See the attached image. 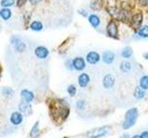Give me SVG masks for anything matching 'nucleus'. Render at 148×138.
I'll return each mask as SVG.
<instances>
[{"instance_id": "f257e3e1", "label": "nucleus", "mask_w": 148, "mask_h": 138, "mask_svg": "<svg viewBox=\"0 0 148 138\" xmlns=\"http://www.w3.org/2000/svg\"><path fill=\"white\" fill-rule=\"evenodd\" d=\"M138 118V110L136 108L130 109L125 114V120L122 123V127L125 130L132 127L136 122V120Z\"/></svg>"}, {"instance_id": "f03ea898", "label": "nucleus", "mask_w": 148, "mask_h": 138, "mask_svg": "<svg viewBox=\"0 0 148 138\" xmlns=\"http://www.w3.org/2000/svg\"><path fill=\"white\" fill-rule=\"evenodd\" d=\"M109 131V127L108 126H103V127H99L92 130L90 132H88L86 133L87 137L89 138H101L105 136L106 133Z\"/></svg>"}, {"instance_id": "7ed1b4c3", "label": "nucleus", "mask_w": 148, "mask_h": 138, "mask_svg": "<svg viewBox=\"0 0 148 138\" xmlns=\"http://www.w3.org/2000/svg\"><path fill=\"white\" fill-rule=\"evenodd\" d=\"M115 77L113 75H111V74H108V75H106L103 78V87L106 89H112L115 85Z\"/></svg>"}, {"instance_id": "20e7f679", "label": "nucleus", "mask_w": 148, "mask_h": 138, "mask_svg": "<svg viewBox=\"0 0 148 138\" xmlns=\"http://www.w3.org/2000/svg\"><path fill=\"white\" fill-rule=\"evenodd\" d=\"M72 66L73 68L77 71H82L85 68L86 64L85 61L82 57H76L72 60Z\"/></svg>"}, {"instance_id": "39448f33", "label": "nucleus", "mask_w": 148, "mask_h": 138, "mask_svg": "<svg viewBox=\"0 0 148 138\" xmlns=\"http://www.w3.org/2000/svg\"><path fill=\"white\" fill-rule=\"evenodd\" d=\"M106 31L109 37L112 38H117L118 37V26L115 21H110L106 27Z\"/></svg>"}, {"instance_id": "423d86ee", "label": "nucleus", "mask_w": 148, "mask_h": 138, "mask_svg": "<svg viewBox=\"0 0 148 138\" xmlns=\"http://www.w3.org/2000/svg\"><path fill=\"white\" fill-rule=\"evenodd\" d=\"M34 53H35L37 58H39V59H45V58H47V56H48L49 51H48L47 48L45 47V46H38V47L35 49Z\"/></svg>"}, {"instance_id": "0eeeda50", "label": "nucleus", "mask_w": 148, "mask_h": 138, "mask_svg": "<svg viewBox=\"0 0 148 138\" xmlns=\"http://www.w3.org/2000/svg\"><path fill=\"white\" fill-rule=\"evenodd\" d=\"M9 121H10L11 124H13V125H15V126L20 125L23 121V116L21 112H12V114L10 115Z\"/></svg>"}, {"instance_id": "6e6552de", "label": "nucleus", "mask_w": 148, "mask_h": 138, "mask_svg": "<svg viewBox=\"0 0 148 138\" xmlns=\"http://www.w3.org/2000/svg\"><path fill=\"white\" fill-rule=\"evenodd\" d=\"M90 82V76L88 74L86 73H82L81 74L80 76H79L78 77V84L79 86H80L81 87H86L88 86V84H89Z\"/></svg>"}, {"instance_id": "1a4fd4ad", "label": "nucleus", "mask_w": 148, "mask_h": 138, "mask_svg": "<svg viewBox=\"0 0 148 138\" xmlns=\"http://www.w3.org/2000/svg\"><path fill=\"white\" fill-rule=\"evenodd\" d=\"M100 60V55L96 52H90L86 55V61L90 64H95Z\"/></svg>"}, {"instance_id": "9d476101", "label": "nucleus", "mask_w": 148, "mask_h": 138, "mask_svg": "<svg viewBox=\"0 0 148 138\" xmlns=\"http://www.w3.org/2000/svg\"><path fill=\"white\" fill-rule=\"evenodd\" d=\"M102 59H103V62L105 64H112L115 60V53L113 52H111V51H106V52L103 53Z\"/></svg>"}, {"instance_id": "9b49d317", "label": "nucleus", "mask_w": 148, "mask_h": 138, "mask_svg": "<svg viewBox=\"0 0 148 138\" xmlns=\"http://www.w3.org/2000/svg\"><path fill=\"white\" fill-rule=\"evenodd\" d=\"M21 99L23 100L26 101V102L31 103L34 99V94L32 93V91L28 90V89H22L21 92Z\"/></svg>"}, {"instance_id": "f8f14e48", "label": "nucleus", "mask_w": 148, "mask_h": 138, "mask_svg": "<svg viewBox=\"0 0 148 138\" xmlns=\"http://www.w3.org/2000/svg\"><path fill=\"white\" fill-rule=\"evenodd\" d=\"M143 22V14L141 12H138L135 15H133L132 18V24L134 28H139L141 26Z\"/></svg>"}, {"instance_id": "ddd939ff", "label": "nucleus", "mask_w": 148, "mask_h": 138, "mask_svg": "<svg viewBox=\"0 0 148 138\" xmlns=\"http://www.w3.org/2000/svg\"><path fill=\"white\" fill-rule=\"evenodd\" d=\"M18 110L21 113H25V114H30L32 112V107L29 102H26V101H21V102L18 104Z\"/></svg>"}, {"instance_id": "4468645a", "label": "nucleus", "mask_w": 148, "mask_h": 138, "mask_svg": "<svg viewBox=\"0 0 148 138\" xmlns=\"http://www.w3.org/2000/svg\"><path fill=\"white\" fill-rule=\"evenodd\" d=\"M1 94L5 98H11L14 96V90L9 87H3L1 89Z\"/></svg>"}, {"instance_id": "2eb2a0df", "label": "nucleus", "mask_w": 148, "mask_h": 138, "mask_svg": "<svg viewBox=\"0 0 148 138\" xmlns=\"http://www.w3.org/2000/svg\"><path fill=\"white\" fill-rule=\"evenodd\" d=\"M89 22L91 23V25L94 28H97L100 25V18L98 16L95 15V14H92V15L89 16Z\"/></svg>"}, {"instance_id": "dca6fc26", "label": "nucleus", "mask_w": 148, "mask_h": 138, "mask_svg": "<svg viewBox=\"0 0 148 138\" xmlns=\"http://www.w3.org/2000/svg\"><path fill=\"white\" fill-rule=\"evenodd\" d=\"M40 130H39V122H36L34 126H32V130H31V133H30V135L32 138H37L39 135H40Z\"/></svg>"}, {"instance_id": "f3484780", "label": "nucleus", "mask_w": 148, "mask_h": 138, "mask_svg": "<svg viewBox=\"0 0 148 138\" xmlns=\"http://www.w3.org/2000/svg\"><path fill=\"white\" fill-rule=\"evenodd\" d=\"M137 35L140 38H143V39L148 38V26L141 27L137 31Z\"/></svg>"}, {"instance_id": "a211bd4d", "label": "nucleus", "mask_w": 148, "mask_h": 138, "mask_svg": "<svg viewBox=\"0 0 148 138\" xmlns=\"http://www.w3.org/2000/svg\"><path fill=\"white\" fill-rule=\"evenodd\" d=\"M0 17H1L4 20H8L11 18V11L8 8H2L0 10Z\"/></svg>"}, {"instance_id": "6ab92c4d", "label": "nucleus", "mask_w": 148, "mask_h": 138, "mask_svg": "<svg viewBox=\"0 0 148 138\" xmlns=\"http://www.w3.org/2000/svg\"><path fill=\"white\" fill-rule=\"evenodd\" d=\"M119 68H120V70H121V72L128 73L131 71V69H132V64L128 61H124L121 63V64H120Z\"/></svg>"}, {"instance_id": "aec40b11", "label": "nucleus", "mask_w": 148, "mask_h": 138, "mask_svg": "<svg viewBox=\"0 0 148 138\" xmlns=\"http://www.w3.org/2000/svg\"><path fill=\"white\" fill-rule=\"evenodd\" d=\"M132 55V50L131 47H129V46H127V47H125L122 52H121V56L123 58H131Z\"/></svg>"}, {"instance_id": "412c9836", "label": "nucleus", "mask_w": 148, "mask_h": 138, "mask_svg": "<svg viewBox=\"0 0 148 138\" xmlns=\"http://www.w3.org/2000/svg\"><path fill=\"white\" fill-rule=\"evenodd\" d=\"M140 87L143 90L148 89V76H143L140 79Z\"/></svg>"}, {"instance_id": "4be33fe9", "label": "nucleus", "mask_w": 148, "mask_h": 138, "mask_svg": "<svg viewBox=\"0 0 148 138\" xmlns=\"http://www.w3.org/2000/svg\"><path fill=\"white\" fill-rule=\"evenodd\" d=\"M145 96V90H143V89H141L140 87H136L135 92H134V97H135V98L138 99H143Z\"/></svg>"}, {"instance_id": "5701e85b", "label": "nucleus", "mask_w": 148, "mask_h": 138, "mask_svg": "<svg viewBox=\"0 0 148 138\" xmlns=\"http://www.w3.org/2000/svg\"><path fill=\"white\" fill-rule=\"evenodd\" d=\"M31 29L34 31H40L43 30V24L40 21H34L31 24Z\"/></svg>"}, {"instance_id": "b1692460", "label": "nucleus", "mask_w": 148, "mask_h": 138, "mask_svg": "<svg viewBox=\"0 0 148 138\" xmlns=\"http://www.w3.org/2000/svg\"><path fill=\"white\" fill-rule=\"evenodd\" d=\"M14 3H15V0H1V2H0L1 7H3L4 8L13 6Z\"/></svg>"}, {"instance_id": "393cba45", "label": "nucleus", "mask_w": 148, "mask_h": 138, "mask_svg": "<svg viewBox=\"0 0 148 138\" xmlns=\"http://www.w3.org/2000/svg\"><path fill=\"white\" fill-rule=\"evenodd\" d=\"M14 47H15V49L18 51V52H23L25 49H26V45H25V43H22V41H21L20 43H18L17 44H15L14 45Z\"/></svg>"}, {"instance_id": "a878e982", "label": "nucleus", "mask_w": 148, "mask_h": 138, "mask_svg": "<svg viewBox=\"0 0 148 138\" xmlns=\"http://www.w3.org/2000/svg\"><path fill=\"white\" fill-rule=\"evenodd\" d=\"M67 91H68V93H69V96L74 97V96L76 95L77 89H76V87L74 86V85H71V86H69V87H68Z\"/></svg>"}, {"instance_id": "bb28decb", "label": "nucleus", "mask_w": 148, "mask_h": 138, "mask_svg": "<svg viewBox=\"0 0 148 138\" xmlns=\"http://www.w3.org/2000/svg\"><path fill=\"white\" fill-rule=\"evenodd\" d=\"M85 106H86V103H85V100L83 99H79L77 100L76 102V108L80 110H83L85 109Z\"/></svg>"}, {"instance_id": "cd10ccee", "label": "nucleus", "mask_w": 148, "mask_h": 138, "mask_svg": "<svg viewBox=\"0 0 148 138\" xmlns=\"http://www.w3.org/2000/svg\"><path fill=\"white\" fill-rule=\"evenodd\" d=\"M91 8L94 9V10H99L101 8V4L98 3L97 1H92L91 3Z\"/></svg>"}, {"instance_id": "c85d7f7f", "label": "nucleus", "mask_w": 148, "mask_h": 138, "mask_svg": "<svg viewBox=\"0 0 148 138\" xmlns=\"http://www.w3.org/2000/svg\"><path fill=\"white\" fill-rule=\"evenodd\" d=\"M66 67L68 69H69V70H72L73 69V66H72V60H68V61L66 62Z\"/></svg>"}, {"instance_id": "c756f323", "label": "nucleus", "mask_w": 148, "mask_h": 138, "mask_svg": "<svg viewBox=\"0 0 148 138\" xmlns=\"http://www.w3.org/2000/svg\"><path fill=\"white\" fill-rule=\"evenodd\" d=\"M140 138H148V132L147 131L143 132L140 135Z\"/></svg>"}, {"instance_id": "7c9ffc66", "label": "nucleus", "mask_w": 148, "mask_h": 138, "mask_svg": "<svg viewBox=\"0 0 148 138\" xmlns=\"http://www.w3.org/2000/svg\"><path fill=\"white\" fill-rule=\"evenodd\" d=\"M139 2L142 6H148V0H139Z\"/></svg>"}, {"instance_id": "2f4dec72", "label": "nucleus", "mask_w": 148, "mask_h": 138, "mask_svg": "<svg viewBox=\"0 0 148 138\" xmlns=\"http://www.w3.org/2000/svg\"><path fill=\"white\" fill-rule=\"evenodd\" d=\"M79 13L81 14V15H82V16H84V17H86L88 14H87V11H85V10H82V9H81V10H79Z\"/></svg>"}, {"instance_id": "473e14b6", "label": "nucleus", "mask_w": 148, "mask_h": 138, "mask_svg": "<svg viewBox=\"0 0 148 138\" xmlns=\"http://www.w3.org/2000/svg\"><path fill=\"white\" fill-rule=\"evenodd\" d=\"M120 138H131V137H130V135H128V133H123V135L120 136Z\"/></svg>"}, {"instance_id": "72a5a7b5", "label": "nucleus", "mask_w": 148, "mask_h": 138, "mask_svg": "<svg viewBox=\"0 0 148 138\" xmlns=\"http://www.w3.org/2000/svg\"><path fill=\"white\" fill-rule=\"evenodd\" d=\"M40 1H42V0H30V2L32 4H37L38 2H40Z\"/></svg>"}, {"instance_id": "f704fd0d", "label": "nucleus", "mask_w": 148, "mask_h": 138, "mask_svg": "<svg viewBox=\"0 0 148 138\" xmlns=\"http://www.w3.org/2000/svg\"><path fill=\"white\" fill-rule=\"evenodd\" d=\"M143 56H145V59H148V53H145V55H143Z\"/></svg>"}, {"instance_id": "c9c22d12", "label": "nucleus", "mask_w": 148, "mask_h": 138, "mask_svg": "<svg viewBox=\"0 0 148 138\" xmlns=\"http://www.w3.org/2000/svg\"><path fill=\"white\" fill-rule=\"evenodd\" d=\"M132 138H140V135H134V136L132 137Z\"/></svg>"}]
</instances>
